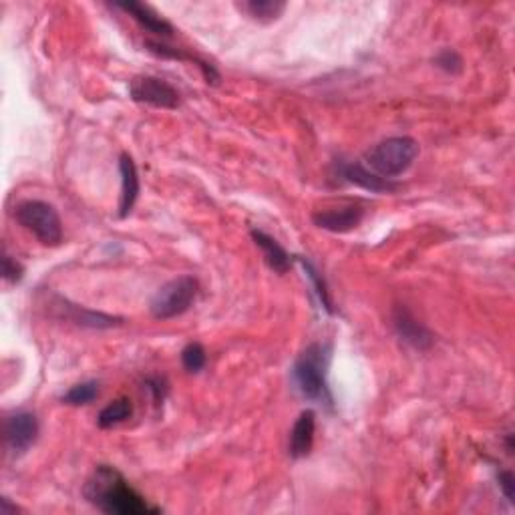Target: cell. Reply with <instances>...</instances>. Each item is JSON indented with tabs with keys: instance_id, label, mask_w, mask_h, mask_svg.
Instances as JSON below:
<instances>
[{
	"instance_id": "6da1fadb",
	"label": "cell",
	"mask_w": 515,
	"mask_h": 515,
	"mask_svg": "<svg viewBox=\"0 0 515 515\" xmlns=\"http://www.w3.org/2000/svg\"><path fill=\"white\" fill-rule=\"evenodd\" d=\"M87 502L109 515H154L162 510L149 505L138 489L129 486L123 473L111 465H99L85 483Z\"/></svg>"
},
{
	"instance_id": "7a4b0ae2",
	"label": "cell",
	"mask_w": 515,
	"mask_h": 515,
	"mask_svg": "<svg viewBox=\"0 0 515 515\" xmlns=\"http://www.w3.org/2000/svg\"><path fill=\"white\" fill-rule=\"evenodd\" d=\"M329 367H330V346L314 343L300 353L294 362L292 378L298 392L308 400L318 403H332L329 391Z\"/></svg>"
},
{
	"instance_id": "3957f363",
	"label": "cell",
	"mask_w": 515,
	"mask_h": 515,
	"mask_svg": "<svg viewBox=\"0 0 515 515\" xmlns=\"http://www.w3.org/2000/svg\"><path fill=\"white\" fill-rule=\"evenodd\" d=\"M419 155V143L413 138H389L365 154V163L368 170L384 179H395L411 168Z\"/></svg>"
},
{
	"instance_id": "277c9868",
	"label": "cell",
	"mask_w": 515,
	"mask_h": 515,
	"mask_svg": "<svg viewBox=\"0 0 515 515\" xmlns=\"http://www.w3.org/2000/svg\"><path fill=\"white\" fill-rule=\"evenodd\" d=\"M14 219L43 246L57 248L63 242V222L55 206L41 200H27L14 210Z\"/></svg>"
},
{
	"instance_id": "5b68a950",
	"label": "cell",
	"mask_w": 515,
	"mask_h": 515,
	"mask_svg": "<svg viewBox=\"0 0 515 515\" xmlns=\"http://www.w3.org/2000/svg\"><path fill=\"white\" fill-rule=\"evenodd\" d=\"M200 292V282L194 276H179L170 280L155 292L149 302V310L157 321H170L186 314L194 306Z\"/></svg>"
},
{
	"instance_id": "8992f818",
	"label": "cell",
	"mask_w": 515,
	"mask_h": 515,
	"mask_svg": "<svg viewBox=\"0 0 515 515\" xmlns=\"http://www.w3.org/2000/svg\"><path fill=\"white\" fill-rule=\"evenodd\" d=\"M129 95L135 103L149 105L157 109H178L179 107V91L159 77H135L129 85Z\"/></svg>"
},
{
	"instance_id": "52a82bcc",
	"label": "cell",
	"mask_w": 515,
	"mask_h": 515,
	"mask_svg": "<svg viewBox=\"0 0 515 515\" xmlns=\"http://www.w3.org/2000/svg\"><path fill=\"white\" fill-rule=\"evenodd\" d=\"M39 419L28 411H19L4 421V445L12 456H22L39 439Z\"/></svg>"
},
{
	"instance_id": "ba28073f",
	"label": "cell",
	"mask_w": 515,
	"mask_h": 515,
	"mask_svg": "<svg viewBox=\"0 0 515 515\" xmlns=\"http://www.w3.org/2000/svg\"><path fill=\"white\" fill-rule=\"evenodd\" d=\"M365 218V208L359 203H346L343 208L321 210L313 214V222L321 230H327L332 234H346L357 228Z\"/></svg>"
},
{
	"instance_id": "9c48e42d",
	"label": "cell",
	"mask_w": 515,
	"mask_h": 515,
	"mask_svg": "<svg viewBox=\"0 0 515 515\" xmlns=\"http://www.w3.org/2000/svg\"><path fill=\"white\" fill-rule=\"evenodd\" d=\"M392 324H395L397 335L403 343L419 348V351H425V348L433 345V335L407 308H395V313H392Z\"/></svg>"
},
{
	"instance_id": "30bf717a",
	"label": "cell",
	"mask_w": 515,
	"mask_h": 515,
	"mask_svg": "<svg viewBox=\"0 0 515 515\" xmlns=\"http://www.w3.org/2000/svg\"><path fill=\"white\" fill-rule=\"evenodd\" d=\"M316 433V413L313 408H306L298 415L297 423L290 431V443H288V453L292 459H305L310 456L314 445Z\"/></svg>"
},
{
	"instance_id": "8fae6325",
	"label": "cell",
	"mask_w": 515,
	"mask_h": 515,
	"mask_svg": "<svg viewBox=\"0 0 515 515\" xmlns=\"http://www.w3.org/2000/svg\"><path fill=\"white\" fill-rule=\"evenodd\" d=\"M57 302H59V308L63 310L65 321L75 322L77 327L101 330V329H113V327H119V324H123V318L111 316V314H105V313H95V310L71 305L69 300H65L60 297H57Z\"/></svg>"
},
{
	"instance_id": "7c38bea8",
	"label": "cell",
	"mask_w": 515,
	"mask_h": 515,
	"mask_svg": "<svg viewBox=\"0 0 515 515\" xmlns=\"http://www.w3.org/2000/svg\"><path fill=\"white\" fill-rule=\"evenodd\" d=\"M340 178L348 181V184L362 187L373 194H389V192H395V189L399 187L392 179H384L381 176H376V173H373L368 168H365V165L357 162L340 165Z\"/></svg>"
},
{
	"instance_id": "4fadbf2b",
	"label": "cell",
	"mask_w": 515,
	"mask_h": 515,
	"mask_svg": "<svg viewBox=\"0 0 515 515\" xmlns=\"http://www.w3.org/2000/svg\"><path fill=\"white\" fill-rule=\"evenodd\" d=\"M119 173H121V200H119V218H127L131 214L135 202L139 198V173L133 157L121 154L119 157Z\"/></svg>"
},
{
	"instance_id": "5bb4252c",
	"label": "cell",
	"mask_w": 515,
	"mask_h": 515,
	"mask_svg": "<svg viewBox=\"0 0 515 515\" xmlns=\"http://www.w3.org/2000/svg\"><path fill=\"white\" fill-rule=\"evenodd\" d=\"M115 6L123 12H127L131 19L138 20L139 25L147 30V33H154L157 36H165V39L173 36V27L170 25V22L159 17L157 12L151 11L147 4L129 0V3H117Z\"/></svg>"
},
{
	"instance_id": "9a60e30c",
	"label": "cell",
	"mask_w": 515,
	"mask_h": 515,
	"mask_svg": "<svg viewBox=\"0 0 515 515\" xmlns=\"http://www.w3.org/2000/svg\"><path fill=\"white\" fill-rule=\"evenodd\" d=\"M250 236H252V240L256 242V246L262 250V256L270 266V270H274L276 274H286V272L292 268L290 254H288L274 238L260 230H252L250 232Z\"/></svg>"
},
{
	"instance_id": "2e32d148",
	"label": "cell",
	"mask_w": 515,
	"mask_h": 515,
	"mask_svg": "<svg viewBox=\"0 0 515 515\" xmlns=\"http://www.w3.org/2000/svg\"><path fill=\"white\" fill-rule=\"evenodd\" d=\"M146 47L149 52H154V55L162 59H176V60H189V63H195L198 65V69L203 73V77H206V81L211 83V85H216V83L219 81V73L216 71V67L208 65L206 60L200 57L187 55V52H181L179 49H173V47H168V44L155 43V41H147Z\"/></svg>"
},
{
	"instance_id": "e0dca14e",
	"label": "cell",
	"mask_w": 515,
	"mask_h": 515,
	"mask_svg": "<svg viewBox=\"0 0 515 515\" xmlns=\"http://www.w3.org/2000/svg\"><path fill=\"white\" fill-rule=\"evenodd\" d=\"M286 6L288 4L282 0H248V3L238 4V9L244 11L254 20L268 25V22H274L282 17Z\"/></svg>"
},
{
	"instance_id": "ac0fdd59",
	"label": "cell",
	"mask_w": 515,
	"mask_h": 515,
	"mask_svg": "<svg viewBox=\"0 0 515 515\" xmlns=\"http://www.w3.org/2000/svg\"><path fill=\"white\" fill-rule=\"evenodd\" d=\"M133 415V405L127 397H121L111 400L107 407L101 408V413L97 415V425L99 429H113L125 423L127 419H131Z\"/></svg>"
},
{
	"instance_id": "d6986e66",
	"label": "cell",
	"mask_w": 515,
	"mask_h": 515,
	"mask_svg": "<svg viewBox=\"0 0 515 515\" xmlns=\"http://www.w3.org/2000/svg\"><path fill=\"white\" fill-rule=\"evenodd\" d=\"M298 262L302 264V268H305L306 276L310 278V282H313L314 292H316L318 300H321L322 308L327 310L329 314H335V313H337V310H335V302H332V298H330V290H329L327 280L322 278L321 272H318V270L314 268V264H313V262H308L306 258H298Z\"/></svg>"
},
{
	"instance_id": "ffe728a7",
	"label": "cell",
	"mask_w": 515,
	"mask_h": 515,
	"mask_svg": "<svg viewBox=\"0 0 515 515\" xmlns=\"http://www.w3.org/2000/svg\"><path fill=\"white\" fill-rule=\"evenodd\" d=\"M99 397V383L97 381H85L71 386L69 391L63 395V403L71 405V407H81V405H89Z\"/></svg>"
},
{
	"instance_id": "44dd1931",
	"label": "cell",
	"mask_w": 515,
	"mask_h": 515,
	"mask_svg": "<svg viewBox=\"0 0 515 515\" xmlns=\"http://www.w3.org/2000/svg\"><path fill=\"white\" fill-rule=\"evenodd\" d=\"M208 354L206 348L200 343H189L184 351H181V365L187 370V373H200V370L206 367Z\"/></svg>"
},
{
	"instance_id": "7402d4cb",
	"label": "cell",
	"mask_w": 515,
	"mask_h": 515,
	"mask_svg": "<svg viewBox=\"0 0 515 515\" xmlns=\"http://www.w3.org/2000/svg\"><path fill=\"white\" fill-rule=\"evenodd\" d=\"M435 65L447 75H459L461 71H464V59H461L459 52L453 49L439 51L435 57Z\"/></svg>"
},
{
	"instance_id": "603a6c76",
	"label": "cell",
	"mask_w": 515,
	"mask_h": 515,
	"mask_svg": "<svg viewBox=\"0 0 515 515\" xmlns=\"http://www.w3.org/2000/svg\"><path fill=\"white\" fill-rule=\"evenodd\" d=\"M3 274H4V280L9 284H17L22 280V276H25V268H22V264L17 260V258H12L11 254H6L3 256Z\"/></svg>"
},
{
	"instance_id": "cb8c5ba5",
	"label": "cell",
	"mask_w": 515,
	"mask_h": 515,
	"mask_svg": "<svg viewBox=\"0 0 515 515\" xmlns=\"http://www.w3.org/2000/svg\"><path fill=\"white\" fill-rule=\"evenodd\" d=\"M146 391L151 392V397H154L155 405H162L165 397H168V381H165L163 376H149L146 381Z\"/></svg>"
},
{
	"instance_id": "d4e9b609",
	"label": "cell",
	"mask_w": 515,
	"mask_h": 515,
	"mask_svg": "<svg viewBox=\"0 0 515 515\" xmlns=\"http://www.w3.org/2000/svg\"><path fill=\"white\" fill-rule=\"evenodd\" d=\"M497 481H499V489H502V494L505 495V499L510 503H515V477L511 471H502L497 475Z\"/></svg>"
},
{
	"instance_id": "484cf974",
	"label": "cell",
	"mask_w": 515,
	"mask_h": 515,
	"mask_svg": "<svg viewBox=\"0 0 515 515\" xmlns=\"http://www.w3.org/2000/svg\"><path fill=\"white\" fill-rule=\"evenodd\" d=\"M6 511H19V507L17 505H11L9 499L3 497V499H0V513L6 515Z\"/></svg>"
},
{
	"instance_id": "4316f807",
	"label": "cell",
	"mask_w": 515,
	"mask_h": 515,
	"mask_svg": "<svg viewBox=\"0 0 515 515\" xmlns=\"http://www.w3.org/2000/svg\"><path fill=\"white\" fill-rule=\"evenodd\" d=\"M505 445H507V453H513V433H507V437H505Z\"/></svg>"
}]
</instances>
